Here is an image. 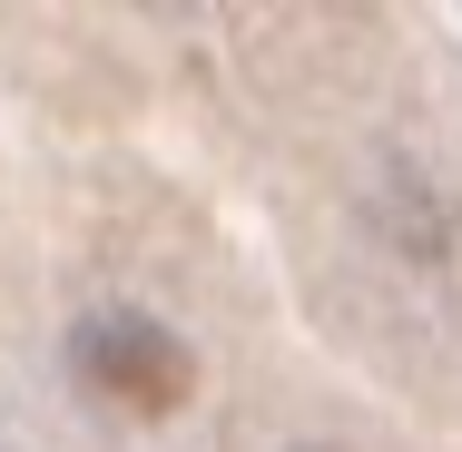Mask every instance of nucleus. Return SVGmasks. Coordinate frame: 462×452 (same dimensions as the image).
Here are the masks:
<instances>
[{"instance_id":"nucleus-1","label":"nucleus","mask_w":462,"mask_h":452,"mask_svg":"<svg viewBox=\"0 0 462 452\" xmlns=\"http://www.w3.org/2000/svg\"><path fill=\"white\" fill-rule=\"evenodd\" d=\"M69 364H79V383H89V393H108V403H118V413H138V423L178 413L187 383H197L187 345L168 335V325H148V315H98V325H79Z\"/></svg>"}]
</instances>
